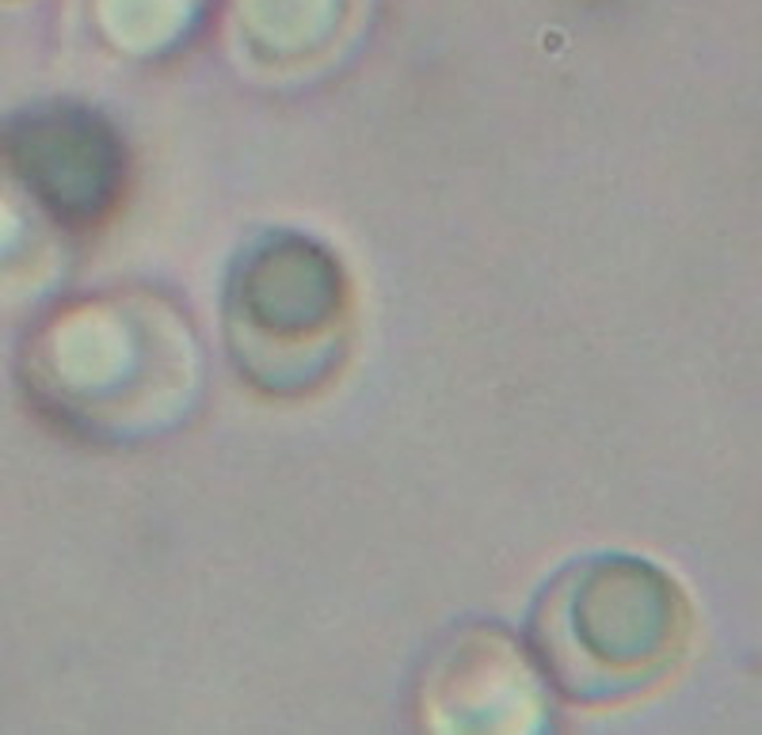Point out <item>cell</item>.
Masks as SVG:
<instances>
[{"label":"cell","mask_w":762,"mask_h":735,"mask_svg":"<svg viewBox=\"0 0 762 735\" xmlns=\"http://www.w3.org/2000/svg\"><path fill=\"white\" fill-rule=\"evenodd\" d=\"M351 286L336 255L302 233H267L226 286L229 354L267 397L320 389L348 351Z\"/></svg>","instance_id":"3"},{"label":"cell","mask_w":762,"mask_h":735,"mask_svg":"<svg viewBox=\"0 0 762 735\" xmlns=\"http://www.w3.org/2000/svg\"><path fill=\"white\" fill-rule=\"evenodd\" d=\"M0 157L53 221L92 229L119 206L126 149L114 126L88 107L53 104L23 111L0 130Z\"/></svg>","instance_id":"4"},{"label":"cell","mask_w":762,"mask_h":735,"mask_svg":"<svg viewBox=\"0 0 762 735\" xmlns=\"http://www.w3.org/2000/svg\"><path fill=\"white\" fill-rule=\"evenodd\" d=\"M687 622V599L667 571L637 556H595L545 587L530 648L560 694L610 701L672 667Z\"/></svg>","instance_id":"2"},{"label":"cell","mask_w":762,"mask_h":735,"mask_svg":"<svg viewBox=\"0 0 762 735\" xmlns=\"http://www.w3.org/2000/svg\"><path fill=\"white\" fill-rule=\"evenodd\" d=\"M198 366L180 309L149 293H107L53 313L23 370L53 423L92 443H137L191 412Z\"/></svg>","instance_id":"1"}]
</instances>
